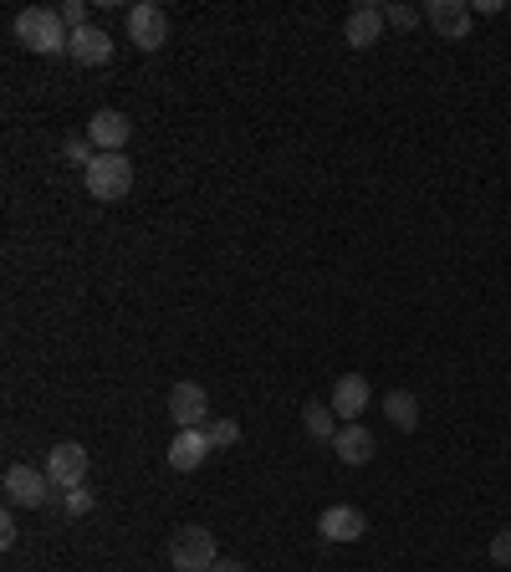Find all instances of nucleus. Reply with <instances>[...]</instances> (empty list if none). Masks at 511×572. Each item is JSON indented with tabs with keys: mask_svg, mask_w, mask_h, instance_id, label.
I'll return each mask as SVG.
<instances>
[{
	"mask_svg": "<svg viewBox=\"0 0 511 572\" xmlns=\"http://www.w3.org/2000/svg\"><path fill=\"white\" fill-rule=\"evenodd\" d=\"M87 138L98 144V153H123V144L134 138V123L123 119L119 108H102V113H92V123H87Z\"/></svg>",
	"mask_w": 511,
	"mask_h": 572,
	"instance_id": "9",
	"label": "nucleus"
},
{
	"mask_svg": "<svg viewBox=\"0 0 511 572\" xmlns=\"http://www.w3.org/2000/svg\"><path fill=\"white\" fill-rule=\"evenodd\" d=\"M333 450H338V460H342V465H369L378 445H374V435H369L363 424H342V430H338V439H333Z\"/></svg>",
	"mask_w": 511,
	"mask_h": 572,
	"instance_id": "15",
	"label": "nucleus"
},
{
	"mask_svg": "<svg viewBox=\"0 0 511 572\" xmlns=\"http://www.w3.org/2000/svg\"><path fill=\"white\" fill-rule=\"evenodd\" d=\"M384 414H389V424L394 430H420V399H414V394H409V388H389V394H384Z\"/></svg>",
	"mask_w": 511,
	"mask_h": 572,
	"instance_id": "16",
	"label": "nucleus"
},
{
	"mask_svg": "<svg viewBox=\"0 0 511 572\" xmlns=\"http://www.w3.org/2000/svg\"><path fill=\"white\" fill-rule=\"evenodd\" d=\"M62 153H67V164H92V159H98V144H92V138H67V149H62Z\"/></svg>",
	"mask_w": 511,
	"mask_h": 572,
	"instance_id": "21",
	"label": "nucleus"
},
{
	"mask_svg": "<svg viewBox=\"0 0 511 572\" xmlns=\"http://www.w3.org/2000/svg\"><path fill=\"white\" fill-rule=\"evenodd\" d=\"M41 471L57 490H77L87 481V450L77 439H62V445H51L47 460H41Z\"/></svg>",
	"mask_w": 511,
	"mask_h": 572,
	"instance_id": "5",
	"label": "nucleus"
},
{
	"mask_svg": "<svg viewBox=\"0 0 511 572\" xmlns=\"http://www.w3.org/2000/svg\"><path fill=\"white\" fill-rule=\"evenodd\" d=\"M92 506H98V496H92V490H87V486H77V490H62V511H67V517H87Z\"/></svg>",
	"mask_w": 511,
	"mask_h": 572,
	"instance_id": "19",
	"label": "nucleus"
},
{
	"mask_svg": "<svg viewBox=\"0 0 511 572\" xmlns=\"http://www.w3.org/2000/svg\"><path fill=\"white\" fill-rule=\"evenodd\" d=\"M57 16H62L67 32H77V26H87V5H83V0H62V5H57Z\"/></svg>",
	"mask_w": 511,
	"mask_h": 572,
	"instance_id": "22",
	"label": "nucleus"
},
{
	"mask_svg": "<svg viewBox=\"0 0 511 572\" xmlns=\"http://www.w3.org/2000/svg\"><path fill=\"white\" fill-rule=\"evenodd\" d=\"M16 517H11V511H5V517H0V547H16Z\"/></svg>",
	"mask_w": 511,
	"mask_h": 572,
	"instance_id": "24",
	"label": "nucleus"
},
{
	"mask_svg": "<svg viewBox=\"0 0 511 572\" xmlns=\"http://www.w3.org/2000/svg\"><path fill=\"white\" fill-rule=\"evenodd\" d=\"M384 5H358V11H348V21H342V36H348V47L369 51L378 47V36H384Z\"/></svg>",
	"mask_w": 511,
	"mask_h": 572,
	"instance_id": "11",
	"label": "nucleus"
},
{
	"mask_svg": "<svg viewBox=\"0 0 511 572\" xmlns=\"http://www.w3.org/2000/svg\"><path fill=\"white\" fill-rule=\"evenodd\" d=\"M210 572H251V568H246V562H236V557H225V562H215Z\"/></svg>",
	"mask_w": 511,
	"mask_h": 572,
	"instance_id": "25",
	"label": "nucleus"
},
{
	"mask_svg": "<svg viewBox=\"0 0 511 572\" xmlns=\"http://www.w3.org/2000/svg\"><path fill=\"white\" fill-rule=\"evenodd\" d=\"M204 460H210V435L204 430H179L170 439V471H200Z\"/></svg>",
	"mask_w": 511,
	"mask_h": 572,
	"instance_id": "13",
	"label": "nucleus"
},
{
	"mask_svg": "<svg viewBox=\"0 0 511 572\" xmlns=\"http://www.w3.org/2000/svg\"><path fill=\"white\" fill-rule=\"evenodd\" d=\"M317 532H323L327 542H358L369 532V517H363L358 506H327L323 517H317Z\"/></svg>",
	"mask_w": 511,
	"mask_h": 572,
	"instance_id": "12",
	"label": "nucleus"
},
{
	"mask_svg": "<svg viewBox=\"0 0 511 572\" xmlns=\"http://www.w3.org/2000/svg\"><path fill=\"white\" fill-rule=\"evenodd\" d=\"M507 16H511V5H507Z\"/></svg>",
	"mask_w": 511,
	"mask_h": 572,
	"instance_id": "26",
	"label": "nucleus"
},
{
	"mask_svg": "<svg viewBox=\"0 0 511 572\" xmlns=\"http://www.w3.org/2000/svg\"><path fill=\"white\" fill-rule=\"evenodd\" d=\"M491 562H496V568H511V526L491 537Z\"/></svg>",
	"mask_w": 511,
	"mask_h": 572,
	"instance_id": "23",
	"label": "nucleus"
},
{
	"mask_svg": "<svg viewBox=\"0 0 511 572\" xmlns=\"http://www.w3.org/2000/svg\"><path fill=\"white\" fill-rule=\"evenodd\" d=\"M0 490H5V506L16 511V506H32V511H41V506H51V481L41 465H11L5 471V481H0Z\"/></svg>",
	"mask_w": 511,
	"mask_h": 572,
	"instance_id": "4",
	"label": "nucleus"
},
{
	"mask_svg": "<svg viewBox=\"0 0 511 572\" xmlns=\"http://www.w3.org/2000/svg\"><path fill=\"white\" fill-rule=\"evenodd\" d=\"M72 62L108 67V62H113V36L98 32V26H77V32H72Z\"/></svg>",
	"mask_w": 511,
	"mask_h": 572,
	"instance_id": "14",
	"label": "nucleus"
},
{
	"mask_svg": "<svg viewBox=\"0 0 511 572\" xmlns=\"http://www.w3.org/2000/svg\"><path fill=\"white\" fill-rule=\"evenodd\" d=\"M128 41H134L138 51H159L164 41H170V16H164L153 0L128 5Z\"/></svg>",
	"mask_w": 511,
	"mask_h": 572,
	"instance_id": "6",
	"label": "nucleus"
},
{
	"mask_svg": "<svg viewBox=\"0 0 511 572\" xmlns=\"http://www.w3.org/2000/svg\"><path fill=\"white\" fill-rule=\"evenodd\" d=\"M420 11H425V21L440 32V41H465V36H471V21H476L465 0H425Z\"/></svg>",
	"mask_w": 511,
	"mask_h": 572,
	"instance_id": "8",
	"label": "nucleus"
},
{
	"mask_svg": "<svg viewBox=\"0 0 511 572\" xmlns=\"http://www.w3.org/2000/svg\"><path fill=\"white\" fill-rule=\"evenodd\" d=\"M170 420L179 424V430H204V424H210V394H204L200 384L179 378V384L170 388Z\"/></svg>",
	"mask_w": 511,
	"mask_h": 572,
	"instance_id": "7",
	"label": "nucleus"
},
{
	"mask_svg": "<svg viewBox=\"0 0 511 572\" xmlns=\"http://www.w3.org/2000/svg\"><path fill=\"white\" fill-rule=\"evenodd\" d=\"M204 435H210V450H230V445H240V424L236 420H210L204 424Z\"/></svg>",
	"mask_w": 511,
	"mask_h": 572,
	"instance_id": "18",
	"label": "nucleus"
},
{
	"mask_svg": "<svg viewBox=\"0 0 511 572\" xmlns=\"http://www.w3.org/2000/svg\"><path fill=\"white\" fill-rule=\"evenodd\" d=\"M221 562L215 552V532H204V526H179L170 537V568L174 572H210Z\"/></svg>",
	"mask_w": 511,
	"mask_h": 572,
	"instance_id": "3",
	"label": "nucleus"
},
{
	"mask_svg": "<svg viewBox=\"0 0 511 572\" xmlns=\"http://www.w3.org/2000/svg\"><path fill=\"white\" fill-rule=\"evenodd\" d=\"M83 185L98 204H119L123 195L134 189V164H128V153H98V159L83 169Z\"/></svg>",
	"mask_w": 511,
	"mask_h": 572,
	"instance_id": "2",
	"label": "nucleus"
},
{
	"mask_svg": "<svg viewBox=\"0 0 511 572\" xmlns=\"http://www.w3.org/2000/svg\"><path fill=\"white\" fill-rule=\"evenodd\" d=\"M384 21L399 26V32H409V26H420V21H425V11H420V5H384Z\"/></svg>",
	"mask_w": 511,
	"mask_h": 572,
	"instance_id": "20",
	"label": "nucleus"
},
{
	"mask_svg": "<svg viewBox=\"0 0 511 572\" xmlns=\"http://www.w3.org/2000/svg\"><path fill=\"white\" fill-rule=\"evenodd\" d=\"M327 405H333V414H338L342 424H358V414L369 409V378H363V373H342L338 384H333V399H327Z\"/></svg>",
	"mask_w": 511,
	"mask_h": 572,
	"instance_id": "10",
	"label": "nucleus"
},
{
	"mask_svg": "<svg viewBox=\"0 0 511 572\" xmlns=\"http://www.w3.org/2000/svg\"><path fill=\"white\" fill-rule=\"evenodd\" d=\"M302 430L312 439H327V445H333V439H338V414H333V405H323V399H307L302 405Z\"/></svg>",
	"mask_w": 511,
	"mask_h": 572,
	"instance_id": "17",
	"label": "nucleus"
},
{
	"mask_svg": "<svg viewBox=\"0 0 511 572\" xmlns=\"http://www.w3.org/2000/svg\"><path fill=\"white\" fill-rule=\"evenodd\" d=\"M16 41L21 47H32L36 57H72V32L62 26L57 11H47V5L21 11L16 16Z\"/></svg>",
	"mask_w": 511,
	"mask_h": 572,
	"instance_id": "1",
	"label": "nucleus"
}]
</instances>
